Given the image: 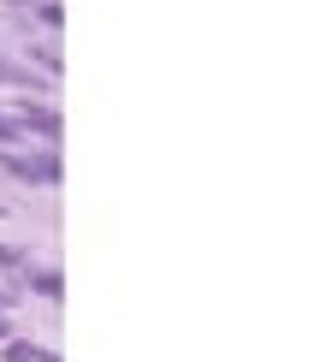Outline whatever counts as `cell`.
<instances>
[{
  "label": "cell",
  "mask_w": 314,
  "mask_h": 362,
  "mask_svg": "<svg viewBox=\"0 0 314 362\" xmlns=\"http://www.w3.org/2000/svg\"><path fill=\"white\" fill-rule=\"evenodd\" d=\"M0 160H6L18 178H30V185H54V178H59V160L54 155H18V148H0Z\"/></svg>",
  "instance_id": "1"
},
{
  "label": "cell",
  "mask_w": 314,
  "mask_h": 362,
  "mask_svg": "<svg viewBox=\"0 0 314 362\" xmlns=\"http://www.w3.org/2000/svg\"><path fill=\"white\" fill-rule=\"evenodd\" d=\"M6 356L12 362H59L54 351H36V344H6Z\"/></svg>",
  "instance_id": "2"
},
{
  "label": "cell",
  "mask_w": 314,
  "mask_h": 362,
  "mask_svg": "<svg viewBox=\"0 0 314 362\" xmlns=\"http://www.w3.org/2000/svg\"><path fill=\"white\" fill-rule=\"evenodd\" d=\"M30 285H36L42 297H59V274H30Z\"/></svg>",
  "instance_id": "3"
},
{
  "label": "cell",
  "mask_w": 314,
  "mask_h": 362,
  "mask_svg": "<svg viewBox=\"0 0 314 362\" xmlns=\"http://www.w3.org/2000/svg\"><path fill=\"white\" fill-rule=\"evenodd\" d=\"M0 267H24V250H12V244H0Z\"/></svg>",
  "instance_id": "4"
},
{
  "label": "cell",
  "mask_w": 314,
  "mask_h": 362,
  "mask_svg": "<svg viewBox=\"0 0 314 362\" xmlns=\"http://www.w3.org/2000/svg\"><path fill=\"white\" fill-rule=\"evenodd\" d=\"M0 333H6V321H0Z\"/></svg>",
  "instance_id": "5"
},
{
  "label": "cell",
  "mask_w": 314,
  "mask_h": 362,
  "mask_svg": "<svg viewBox=\"0 0 314 362\" xmlns=\"http://www.w3.org/2000/svg\"><path fill=\"white\" fill-rule=\"evenodd\" d=\"M0 214H6V208H0Z\"/></svg>",
  "instance_id": "6"
}]
</instances>
